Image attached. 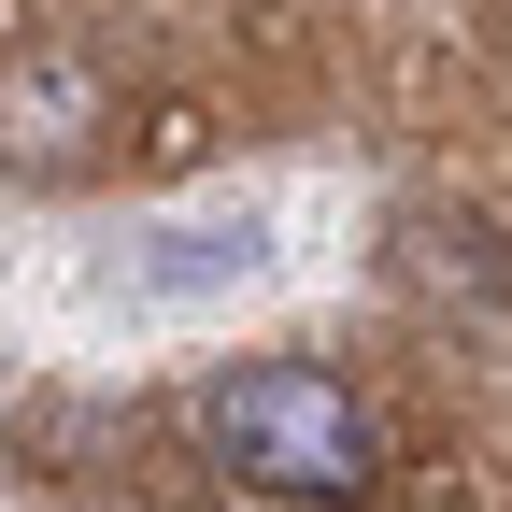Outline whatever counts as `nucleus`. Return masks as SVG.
<instances>
[{
  "label": "nucleus",
  "mask_w": 512,
  "mask_h": 512,
  "mask_svg": "<svg viewBox=\"0 0 512 512\" xmlns=\"http://www.w3.org/2000/svg\"><path fill=\"white\" fill-rule=\"evenodd\" d=\"M200 456L256 498H370L384 484V413L356 399L342 370L313 356H256V370H214L200 384Z\"/></svg>",
  "instance_id": "1"
},
{
  "label": "nucleus",
  "mask_w": 512,
  "mask_h": 512,
  "mask_svg": "<svg viewBox=\"0 0 512 512\" xmlns=\"http://www.w3.org/2000/svg\"><path fill=\"white\" fill-rule=\"evenodd\" d=\"M114 128V86H100V57H57V43H29V57H0V157L15 171H72L86 143Z\"/></svg>",
  "instance_id": "2"
},
{
  "label": "nucleus",
  "mask_w": 512,
  "mask_h": 512,
  "mask_svg": "<svg viewBox=\"0 0 512 512\" xmlns=\"http://www.w3.org/2000/svg\"><path fill=\"white\" fill-rule=\"evenodd\" d=\"M271 256V228L256 214H214V228H171L157 256H143V299H185V285H228V271H256Z\"/></svg>",
  "instance_id": "3"
}]
</instances>
